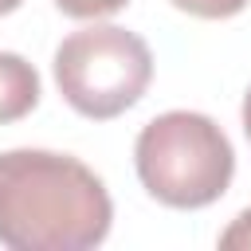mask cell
Here are the masks:
<instances>
[{
    "mask_svg": "<svg viewBox=\"0 0 251 251\" xmlns=\"http://www.w3.org/2000/svg\"><path fill=\"white\" fill-rule=\"evenodd\" d=\"M133 165L145 192L169 208H208L235 176L227 133L196 110H169L145 122L133 145Z\"/></svg>",
    "mask_w": 251,
    "mask_h": 251,
    "instance_id": "2",
    "label": "cell"
},
{
    "mask_svg": "<svg viewBox=\"0 0 251 251\" xmlns=\"http://www.w3.org/2000/svg\"><path fill=\"white\" fill-rule=\"evenodd\" d=\"M153 78V55L141 35L94 24L71 31L55 47V82L71 110L94 122H110L141 102Z\"/></svg>",
    "mask_w": 251,
    "mask_h": 251,
    "instance_id": "3",
    "label": "cell"
},
{
    "mask_svg": "<svg viewBox=\"0 0 251 251\" xmlns=\"http://www.w3.org/2000/svg\"><path fill=\"white\" fill-rule=\"evenodd\" d=\"M173 4L188 16H200V20H227V16L243 12L251 0H173Z\"/></svg>",
    "mask_w": 251,
    "mask_h": 251,
    "instance_id": "6",
    "label": "cell"
},
{
    "mask_svg": "<svg viewBox=\"0 0 251 251\" xmlns=\"http://www.w3.org/2000/svg\"><path fill=\"white\" fill-rule=\"evenodd\" d=\"M35 102H39L35 67L16 51H0V126L20 122L24 114L35 110Z\"/></svg>",
    "mask_w": 251,
    "mask_h": 251,
    "instance_id": "4",
    "label": "cell"
},
{
    "mask_svg": "<svg viewBox=\"0 0 251 251\" xmlns=\"http://www.w3.org/2000/svg\"><path fill=\"white\" fill-rule=\"evenodd\" d=\"M106 184L67 153H0V243L12 251H86L110 235Z\"/></svg>",
    "mask_w": 251,
    "mask_h": 251,
    "instance_id": "1",
    "label": "cell"
},
{
    "mask_svg": "<svg viewBox=\"0 0 251 251\" xmlns=\"http://www.w3.org/2000/svg\"><path fill=\"white\" fill-rule=\"evenodd\" d=\"M129 0H55V8L71 20H102V16H114L122 12Z\"/></svg>",
    "mask_w": 251,
    "mask_h": 251,
    "instance_id": "5",
    "label": "cell"
},
{
    "mask_svg": "<svg viewBox=\"0 0 251 251\" xmlns=\"http://www.w3.org/2000/svg\"><path fill=\"white\" fill-rule=\"evenodd\" d=\"M24 0H0V16H8V12H16Z\"/></svg>",
    "mask_w": 251,
    "mask_h": 251,
    "instance_id": "9",
    "label": "cell"
},
{
    "mask_svg": "<svg viewBox=\"0 0 251 251\" xmlns=\"http://www.w3.org/2000/svg\"><path fill=\"white\" fill-rule=\"evenodd\" d=\"M243 133H247V141H251V90L243 94Z\"/></svg>",
    "mask_w": 251,
    "mask_h": 251,
    "instance_id": "8",
    "label": "cell"
},
{
    "mask_svg": "<svg viewBox=\"0 0 251 251\" xmlns=\"http://www.w3.org/2000/svg\"><path fill=\"white\" fill-rule=\"evenodd\" d=\"M220 247L224 251H251V208L231 220V227L220 235Z\"/></svg>",
    "mask_w": 251,
    "mask_h": 251,
    "instance_id": "7",
    "label": "cell"
}]
</instances>
